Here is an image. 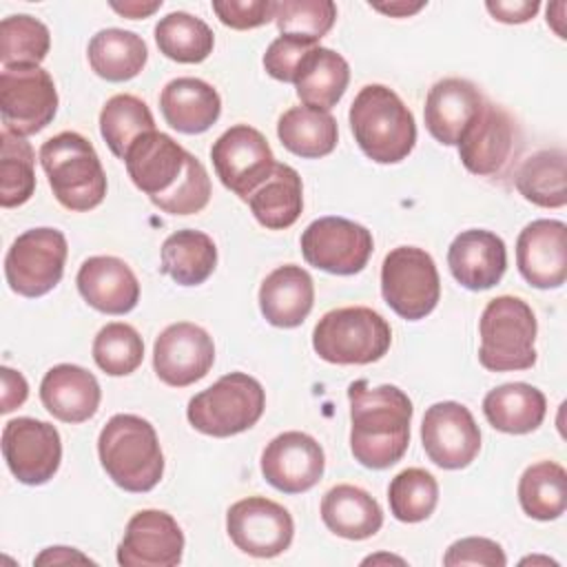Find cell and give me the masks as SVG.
<instances>
[{
	"mask_svg": "<svg viewBox=\"0 0 567 567\" xmlns=\"http://www.w3.org/2000/svg\"><path fill=\"white\" fill-rule=\"evenodd\" d=\"M213 363L215 343L210 334L190 321L171 323L153 343L155 374L171 388H186L204 379Z\"/></svg>",
	"mask_w": 567,
	"mask_h": 567,
	"instance_id": "e0dca14e",
	"label": "cell"
},
{
	"mask_svg": "<svg viewBox=\"0 0 567 567\" xmlns=\"http://www.w3.org/2000/svg\"><path fill=\"white\" fill-rule=\"evenodd\" d=\"M547 412L545 394L523 381L503 383L489 390L483 399V414L487 423L505 434L534 432Z\"/></svg>",
	"mask_w": 567,
	"mask_h": 567,
	"instance_id": "f546056e",
	"label": "cell"
},
{
	"mask_svg": "<svg viewBox=\"0 0 567 567\" xmlns=\"http://www.w3.org/2000/svg\"><path fill=\"white\" fill-rule=\"evenodd\" d=\"M182 551L184 534L177 520L162 509H142L126 523L117 563L124 567H175Z\"/></svg>",
	"mask_w": 567,
	"mask_h": 567,
	"instance_id": "d6986e66",
	"label": "cell"
},
{
	"mask_svg": "<svg viewBox=\"0 0 567 567\" xmlns=\"http://www.w3.org/2000/svg\"><path fill=\"white\" fill-rule=\"evenodd\" d=\"M255 219L270 228H290L303 208V186L299 173L288 164H275L272 173L246 199Z\"/></svg>",
	"mask_w": 567,
	"mask_h": 567,
	"instance_id": "4dcf8cb0",
	"label": "cell"
},
{
	"mask_svg": "<svg viewBox=\"0 0 567 567\" xmlns=\"http://www.w3.org/2000/svg\"><path fill=\"white\" fill-rule=\"evenodd\" d=\"M75 284L82 299L104 315H126L140 301V281L120 257H89L80 266Z\"/></svg>",
	"mask_w": 567,
	"mask_h": 567,
	"instance_id": "603a6c76",
	"label": "cell"
},
{
	"mask_svg": "<svg viewBox=\"0 0 567 567\" xmlns=\"http://www.w3.org/2000/svg\"><path fill=\"white\" fill-rule=\"evenodd\" d=\"M516 266L534 288H560L567 279V226L560 219L527 224L516 239Z\"/></svg>",
	"mask_w": 567,
	"mask_h": 567,
	"instance_id": "ffe728a7",
	"label": "cell"
},
{
	"mask_svg": "<svg viewBox=\"0 0 567 567\" xmlns=\"http://www.w3.org/2000/svg\"><path fill=\"white\" fill-rule=\"evenodd\" d=\"M97 379L73 363L53 365L40 383V401L49 414L64 423H84L100 408Z\"/></svg>",
	"mask_w": 567,
	"mask_h": 567,
	"instance_id": "d4e9b609",
	"label": "cell"
},
{
	"mask_svg": "<svg viewBox=\"0 0 567 567\" xmlns=\"http://www.w3.org/2000/svg\"><path fill=\"white\" fill-rule=\"evenodd\" d=\"M525 563H545V565H556L554 560H549V558H525V560H520V565H525Z\"/></svg>",
	"mask_w": 567,
	"mask_h": 567,
	"instance_id": "11a10c76",
	"label": "cell"
},
{
	"mask_svg": "<svg viewBox=\"0 0 567 567\" xmlns=\"http://www.w3.org/2000/svg\"><path fill=\"white\" fill-rule=\"evenodd\" d=\"M97 454L111 481L126 492H151L164 474L155 427L137 414H115L97 436Z\"/></svg>",
	"mask_w": 567,
	"mask_h": 567,
	"instance_id": "3957f363",
	"label": "cell"
},
{
	"mask_svg": "<svg viewBox=\"0 0 567 567\" xmlns=\"http://www.w3.org/2000/svg\"><path fill=\"white\" fill-rule=\"evenodd\" d=\"M93 359L104 374L126 377L142 365L144 341L128 323H106L93 339Z\"/></svg>",
	"mask_w": 567,
	"mask_h": 567,
	"instance_id": "b9f144b4",
	"label": "cell"
},
{
	"mask_svg": "<svg viewBox=\"0 0 567 567\" xmlns=\"http://www.w3.org/2000/svg\"><path fill=\"white\" fill-rule=\"evenodd\" d=\"M421 443L434 465L463 470L481 450V430L465 405L441 401L430 405L423 414Z\"/></svg>",
	"mask_w": 567,
	"mask_h": 567,
	"instance_id": "2e32d148",
	"label": "cell"
},
{
	"mask_svg": "<svg viewBox=\"0 0 567 567\" xmlns=\"http://www.w3.org/2000/svg\"><path fill=\"white\" fill-rule=\"evenodd\" d=\"M66 252V237L58 228L24 230L4 257L9 288L29 299L51 292L64 275Z\"/></svg>",
	"mask_w": 567,
	"mask_h": 567,
	"instance_id": "9c48e42d",
	"label": "cell"
},
{
	"mask_svg": "<svg viewBox=\"0 0 567 567\" xmlns=\"http://www.w3.org/2000/svg\"><path fill=\"white\" fill-rule=\"evenodd\" d=\"M217 266L215 241L193 228L168 235L162 244V272L179 286L204 284Z\"/></svg>",
	"mask_w": 567,
	"mask_h": 567,
	"instance_id": "d6a6232c",
	"label": "cell"
},
{
	"mask_svg": "<svg viewBox=\"0 0 567 567\" xmlns=\"http://www.w3.org/2000/svg\"><path fill=\"white\" fill-rule=\"evenodd\" d=\"M155 42L166 58L182 64H197L213 53L215 35L204 20L186 11H173L155 24Z\"/></svg>",
	"mask_w": 567,
	"mask_h": 567,
	"instance_id": "8d00e7d4",
	"label": "cell"
},
{
	"mask_svg": "<svg viewBox=\"0 0 567 567\" xmlns=\"http://www.w3.org/2000/svg\"><path fill=\"white\" fill-rule=\"evenodd\" d=\"M425 7V2H416V4H408V2H390V4H372L374 11L388 13L392 18H408L416 11H421Z\"/></svg>",
	"mask_w": 567,
	"mask_h": 567,
	"instance_id": "f5cc1de1",
	"label": "cell"
},
{
	"mask_svg": "<svg viewBox=\"0 0 567 567\" xmlns=\"http://www.w3.org/2000/svg\"><path fill=\"white\" fill-rule=\"evenodd\" d=\"M275 4L272 0H215L213 11L221 24L246 31L275 20Z\"/></svg>",
	"mask_w": 567,
	"mask_h": 567,
	"instance_id": "bcb514c9",
	"label": "cell"
},
{
	"mask_svg": "<svg viewBox=\"0 0 567 567\" xmlns=\"http://www.w3.org/2000/svg\"><path fill=\"white\" fill-rule=\"evenodd\" d=\"M565 151H536L514 173L518 193L540 208H563L567 204V171Z\"/></svg>",
	"mask_w": 567,
	"mask_h": 567,
	"instance_id": "e575fe53",
	"label": "cell"
},
{
	"mask_svg": "<svg viewBox=\"0 0 567 567\" xmlns=\"http://www.w3.org/2000/svg\"><path fill=\"white\" fill-rule=\"evenodd\" d=\"M337 20L332 0H281L275 4V22L281 35L319 42Z\"/></svg>",
	"mask_w": 567,
	"mask_h": 567,
	"instance_id": "7bdbcfd3",
	"label": "cell"
},
{
	"mask_svg": "<svg viewBox=\"0 0 567 567\" xmlns=\"http://www.w3.org/2000/svg\"><path fill=\"white\" fill-rule=\"evenodd\" d=\"M485 9L492 13L494 20L498 22H505V24H520V22H527L532 20L538 9H540V2L538 0H489L485 2Z\"/></svg>",
	"mask_w": 567,
	"mask_h": 567,
	"instance_id": "c3c4849f",
	"label": "cell"
},
{
	"mask_svg": "<svg viewBox=\"0 0 567 567\" xmlns=\"http://www.w3.org/2000/svg\"><path fill=\"white\" fill-rule=\"evenodd\" d=\"M51 47V33L44 22L20 13L0 22V62L7 66L40 64Z\"/></svg>",
	"mask_w": 567,
	"mask_h": 567,
	"instance_id": "ab89813d",
	"label": "cell"
},
{
	"mask_svg": "<svg viewBox=\"0 0 567 567\" xmlns=\"http://www.w3.org/2000/svg\"><path fill=\"white\" fill-rule=\"evenodd\" d=\"M350 66L346 58L328 47H315L299 64L295 89L303 106L330 111L346 93Z\"/></svg>",
	"mask_w": 567,
	"mask_h": 567,
	"instance_id": "f1b7e54d",
	"label": "cell"
},
{
	"mask_svg": "<svg viewBox=\"0 0 567 567\" xmlns=\"http://www.w3.org/2000/svg\"><path fill=\"white\" fill-rule=\"evenodd\" d=\"M456 146L470 173L501 177L518 155L520 133L514 117L503 106L485 102Z\"/></svg>",
	"mask_w": 567,
	"mask_h": 567,
	"instance_id": "4fadbf2b",
	"label": "cell"
},
{
	"mask_svg": "<svg viewBox=\"0 0 567 567\" xmlns=\"http://www.w3.org/2000/svg\"><path fill=\"white\" fill-rule=\"evenodd\" d=\"M73 560H78V563H93L91 558L82 556L73 547H49V549H44L35 558V565H51V563L58 565V563H73Z\"/></svg>",
	"mask_w": 567,
	"mask_h": 567,
	"instance_id": "816d5d0a",
	"label": "cell"
},
{
	"mask_svg": "<svg viewBox=\"0 0 567 567\" xmlns=\"http://www.w3.org/2000/svg\"><path fill=\"white\" fill-rule=\"evenodd\" d=\"M2 414L7 412H13L16 408H20L27 396H29V385H27V379L13 370V368H2Z\"/></svg>",
	"mask_w": 567,
	"mask_h": 567,
	"instance_id": "681fc988",
	"label": "cell"
},
{
	"mask_svg": "<svg viewBox=\"0 0 567 567\" xmlns=\"http://www.w3.org/2000/svg\"><path fill=\"white\" fill-rule=\"evenodd\" d=\"M159 111L171 128L197 135L219 120L221 100L219 93L199 78H175L159 93Z\"/></svg>",
	"mask_w": 567,
	"mask_h": 567,
	"instance_id": "4316f807",
	"label": "cell"
},
{
	"mask_svg": "<svg viewBox=\"0 0 567 567\" xmlns=\"http://www.w3.org/2000/svg\"><path fill=\"white\" fill-rule=\"evenodd\" d=\"M162 7V0H153V2H140V0H128V2H111V9L117 11L120 16L128 18V20H137V18H146L151 13H155Z\"/></svg>",
	"mask_w": 567,
	"mask_h": 567,
	"instance_id": "f907efd6",
	"label": "cell"
},
{
	"mask_svg": "<svg viewBox=\"0 0 567 567\" xmlns=\"http://www.w3.org/2000/svg\"><path fill=\"white\" fill-rule=\"evenodd\" d=\"M348 117L359 148L377 164H396L416 144L412 111L383 84H365L352 100Z\"/></svg>",
	"mask_w": 567,
	"mask_h": 567,
	"instance_id": "7a4b0ae2",
	"label": "cell"
},
{
	"mask_svg": "<svg viewBox=\"0 0 567 567\" xmlns=\"http://www.w3.org/2000/svg\"><path fill=\"white\" fill-rule=\"evenodd\" d=\"M40 164L49 177L55 199L75 213L93 210L106 195V175L93 144L75 133L62 131L40 146Z\"/></svg>",
	"mask_w": 567,
	"mask_h": 567,
	"instance_id": "277c9868",
	"label": "cell"
},
{
	"mask_svg": "<svg viewBox=\"0 0 567 567\" xmlns=\"http://www.w3.org/2000/svg\"><path fill=\"white\" fill-rule=\"evenodd\" d=\"M452 277L467 290H487L496 286L507 268L505 241L483 228L463 230L447 248Z\"/></svg>",
	"mask_w": 567,
	"mask_h": 567,
	"instance_id": "cb8c5ba5",
	"label": "cell"
},
{
	"mask_svg": "<svg viewBox=\"0 0 567 567\" xmlns=\"http://www.w3.org/2000/svg\"><path fill=\"white\" fill-rule=\"evenodd\" d=\"M261 383L246 372H228L188 401V423L208 436L226 439L250 430L264 414Z\"/></svg>",
	"mask_w": 567,
	"mask_h": 567,
	"instance_id": "52a82bcc",
	"label": "cell"
},
{
	"mask_svg": "<svg viewBox=\"0 0 567 567\" xmlns=\"http://www.w3.org/2000/svg\"><path fill=\"white\" fill-rule=\"evenodd\" d=\"M2 454L11 474L20 483L42 485L51 481L60 467V432L40 419H11L2 427Z\"/></svg>",
	"mask_w": 567,
	"mask_h": 567,
	"instance_id": "9a60e30c",
	"label": "cell"
},
{
	"mask_svg": "<svg viewBox=\"0 0 567 567\" xmlns=\"http://www.w3.org/2000/svg\"><path fill=\"white\" fill-rule=\"evenodd\" d=\"M374 565V563H399V565H403V560L401 558H396V556H370V558H365L363 560V565Z\"/></svg>",
	"mask_w": 567,
	"mask_h": 567,
	"instance_id": "db71d44e",
	"label": "cell"
},
{
	"mask_svg": "<svg viewBox=\"0 0 567 567\" xmlns=\"http://www.w3.org/2000/svg\"><path fill=\"white\" fill-rule=\"evenodd\" d=\"M536 317L532 308L512 295L492 299L478 321V361L485 370H529L536 363Z\"/></svg>",
	"mask_w": 567,
	"mask_h": 567,
	"instance_id": "8992f818",
	"label": "cell"
},
{
	"mask_svg": "<svg viewBox=\"0 0 567 567\" xmlns=\"http://www.w3.org/2000/svg\"><path fill=\"white\" fill-rule=\"evenodd\" d=\"M315 303V284L308 270L295 264L275 268L259 288L264 319L277 328H297L306 321Z\"/></svg>",
	"mask_w": 567,
	"mask_h": 567,
	"instance_id": "484cf974",
	"label": "cell"
},
{
	"mask_svg": "<svg viewBox=\"0 0 567 567\" xmlns=\"http://www.w3.org/2000/svg\"><path fill=\"white\" fill-rule=\"evenodd\" d=\"M487 100L476 84L463 78L439 80L425 97V126L430 135L445 144L456 146L465 131L472 126Z\"/></svg>",
	"mask_w": 567,
	"mask_h": 567,
	"instance_id": "44dd1931",
	"label": "cell"
},
{
	"mask_svg": "<svg viewBox=\"0 0 567 567\" xmlns=\"http://www.w3.org/2000/svg\"><path fill=\"white\" fill-rule=\"evenodd\" d=\"M350 450L370 470H385L403 458L410 443L412 401L396 385L370 388L368 381L348 385Z\"/></svg>",
	"mask_w": 567,
	"mask_h": 567,
	"instance_id": "6da1fadb",
	"label": "cell"
},
{
	"mask_svg": "<svg viewBox=\"0 0 567 567\" xmlns=\"http://www.w3.org/2000/svg\"><path fill=\"white\" fill-rule=\"evenodd\" d=\"M0 111L4 128L22 137L47 128L58 111V91L49 71L40 64L2 69Z\"/></svg>",
	"mask_w": 567,
	"mask_h": 567,
	"instance_id": "30bf717a",
	"label": "cell"
},
{
	"mask_svg": "<svg viewBox=\"0 0 567 567\" xmlns=\"http://www.w3.org/2000/svg\"><path fill=\"white\" fill-rule=\"evenodd\" d=\"M226 532L244 554L272 558L290 547L295 523L284 505L266 496H248L228 507Z\"/></svg>",
	"mask_w": 567,
	"mask_h": 567,
	"instance_id": "7c38bea8",
	"label": "cell"
},
{
	"mask_svg": "<svg viewBox=\"0 0 567 567\" xmlns=\"http://www.w3.org/2000/svg\"><path fill=\"white\" fill-rule=\"evenodd\" d=\"M388 501L396 520L421 523L436 509L439 483L430 472L421 467H408L390 481Z\"/></svg>",
	"mask_w": 567,
	"mask_h": 567,
	"instance_id": "60d3db41",
	"label": "cell"
},
{
	"mask_svg": "<svg viewBox=\"0 0 567 567\" xmlns=\"http://www.w3.org/2000/svg\"><path fill=\"white\" fill-rule=\"evenodd\" d=\"M188 151H184L171 135L148 131L140 135L126 151L124 164L131 182L151 199L168 193L186 168Z\"/></svg>",
	"mask_w": 567,
	"mask_h": 567,
	"instance_id": "7402d4cb",
	"label": "cell"
},
{
	"mask_svg": "<svg viewBox=\"0 0 567 567\" xmlns=\"http://www.w3.org/2000/svg\"><path fill=\"white\" fill-rule=\"evenodd\" d=\"M323 525L348 540H363L374 536L383 525L381 505L357 485H334L321 498Z\"/></svg>",
	"mask_w": 567,
	"mask_h": 567,
	"instance_id": "83f0119b",
	"label": "cell"
},
{
	"mask_svg": "<svg viewBox=\"0 0 567 567\" xmlns=\"http://www.w3.org/2000/svg\"><path fill=\"white\" fill-rule=\"evenodd\" d=\"M317 44L297 35H279L270 42V47L264 53V66L268 75H272L279 82H295L297 69L301 60L315 49Z\"/></svg>",
	"mask_w": 567,
	"mask_h": 567,
	"instance_id": "f6af8a7d",
	"label": "cell"
},
{
	"mask_svg": "<svg viewBox=\"0 0 567 567\" xmlns=\"http://www.w3.org/2000/svg\"><path fill=\"white\" fill-rule=\"evenodd\" d=\"M518 503L529 518L554 520L567 507V472L554 461L529 465L518 481Z\"/></svg>",
	"mask_w": 567,
	"mask_h": 567,
	"instance_id": "d590c367",
	"label": "cell"
},
{
	"mask_svg": "<svg viewBox=\"0 0 567 567\" xmlns=\"http://www.w3.org/2000/svg\"><path fill=\"white\" fill-rule=\"evenodd\" d=\"M0 204L13 208L31 199L35 190V153L31 144L7 128L0 133Z\"/></svg>",
	"mask_w": 567,
	"mask_h": 567,
	"instance_id": "f35d334b",
	"label": "cell"
},
{
	"mask_svg": "<svg viewBox=\"0 0 567 567\" xmlns=\"http://www.w3.org/2000/svg\"><path fill=\"white\" fill-rule=\"evenodd\" d=\"M326 456L321 445L306 432L277 434L261 452L264 478L284 494L312 489L323 476Z\"/></svg>",
	"mask_w": 567,
	"mask_h": 567,
	"instance_id": "ac0fdd59",
	"label": "cell"
},
{
	"mask_svg": "<svg viewBox=\"0 0 567 567\" xmlns=\"http://www.w3.org/2000/svg\"><path fill=\"white\" fill-rule=\"evenodd\" d=\"M210 159L221 184L244 202L277 164L268 140L248 124H235L224 131L210 148Z\"/></svg>",
	"mask_w": 567,
	"mask_h": 567,
	"instance_id": "5bb4252c",
	"label": "cell"
},
{
	"mask_svg": "<svg viewBox=\"0 0 567 567\" xmlns=\"http://www.w3.org/2000/svg\"><path fill=\"white\" fill-rule=\"evenodd\" d=\"M208 199H210V177L204 164L188 153L186 168L179 182L168 193L153 197L151 202L168 215H193L204 210Z\"/></svg>",
	"mask_w": 567,
	"mask_h": 567,
	"instance_id": "ee69618b",
	"label": "cell"
},
{
	"mask_svg": "<svg viewBox=\"0 0 567 567\" xmlns=\"http://www.w3.org/2000/svg\"><path fill=\"white\" fill-rule=\"evenodd\" d=\"M277 135L284 148H288L290 153L317 159L334 151L339 128L330 111H319L312 106H292L279 117Z\"/></svg>",
	"mask_w": 567,
	"mask_h": 567,
	"instance_id": "836d02e7",
	"label": "cell"
},
{
	"mask_svg": "<svg viewBox=\"0 0 567 567\" xmlns=\"http://www.w3.org/2000/svg\"><path fill=\"white\" fill-rule=\"evenodd\" d=\"M445 567L458 565H487V567H505L507 558L503 547L496 540L483 536H467L452 543L443 556Z\"/></svg>",
	"mask_w": 567,
	"mask_h": 567,
	"instance_id": "7dc6e473",
	"label": "cell"
},
{
	"mask_svg": "<svg viewBox=\"0 0 567 567\" xmlns=\"http://www.w3.org/2000/svg\"><path fill=\"white\" fill-rule=\"evenodd\" d=\"M381 295L403 319H425L439 303L441 279L430 252L416 246L392 248L381 264Z\"/></svg>",
	"mask_w": 567,
	"mask_h": 567,
	"instance_id": "ba28073f",
	"label": "cell"
},
{
	"mask_svg": "<svg viewBox=\"0 0 567 567\" xmlns=\"http://www.w3.org/2000/svg\"><path fill=\"white\" fill-rule=\"evenodd\" d=\"M148 131H155L153 113L144 100L131 93L109 97L100 111V133L111 153L120 159H124L131 144Z\"/></svg>",
	"mask_w": 567,
	"mask_h": 567,
	"instance_id": "74e56055",
	"label": "cell"
},
{
	"mask_svg": "<svg viewBox=\"0 0 567 567\" xmlns=\"http://www.w3.org/2000/svg\"><path fill=\"white\" fill-rule=\"evenodd\" d=\"M392 343L390 323L372 308L346 306L326 312L312 330L315 352L337 365L379 361Z\"/></svg>",
	"mask_w": 567,
	"mask_h": 567,
	"instance_id": "5b68a950",
	"label": "cell"
},
{
	"mask_svg": "<svg viewBox=\"0 0 567 567\" xmlns=\"http://www.w3.org/2000/svg\"><path fill=\"white\" fill-rule=\"evenodd\" d=\"M91 69L106 82L133 80L148 60V49L144 40L124 29H102L97 31L86 49Z\"/></svg>",
	"mask_w": 567,
	"mask_h": 567,
	"instance_id": "1f68e13d",
	"label": "cell"
},
{
	"mask_svg": "<svg viewBox=\"0 0 567 567\" xmlns=\"http://www.w3.org/2000/svg\"><path fill=\"white\" fill-rule=\"evenodd\" d=\"M372 248V233L346 217H319L301 233L303 259L330 275L361 272Z\"/></svg>",
	"mask_w": 567,
	"mask_h": 567,
	"instance_id": "8fae6325",
	"label": "cell"
}]
</instances>
